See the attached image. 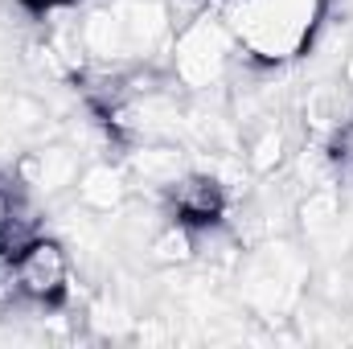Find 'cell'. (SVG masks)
<instances>
[{
    "label": "cell",
    "mask_w": 353,
    "mask_h": 349,
    "mask_svg": "<svg viewBox=\"0 0 353 349\" xmlns=\"http://www.w3.org/2000/svg\"><path fill=\"white\" fill-rule=\"evenodd\" d=\"M230 25L239 50L263 66H283L304 54L325 17V0H210Z\"/></svg>",
    "instance_id": "obj_1"
},
{
    "label": "cell",
    "mask_w": 353,
    "mask_h": 349,
    "mask_svg": "<svg viewBox=\"0 0 353 349\" xmlns=\"http://www.w3.org/2000/svg\"><path fill=\"white\" fill-rule=\"evenodd\" d=\"M234 275H239V300L247 312H255L259 321H292V312L308 296L312 263L292 235H279L259 247H247Z\"/></svg>",
    "instance_id": "obj_2"
},
{
    "label": "cell",
    "mask_w": 353,
    "mask_h": 349,
    "mask_svg": "<svg viewBox=\"0 0 353 349\" xmlns=\"http://www.w3.org/2000/svg\"><path fill=\"white\" fill-rule=\"evenodd\" d=\"M239 41L230 33V25L214 12V4L205 12H197L189 25H181L173 37V58L169 70L181 87L189 90H210L222 87V79L230 74L234 58H239Z\"/></svg>",
    "instance_id": "obj_3"
},
{
    "label": "cell",
    "mask_w": 353,
    "mask_h": 349,
    "mask_svg": "<svg viewBox=\"0 0 353 349\" xmlns=\"http://www.w3.org/2000/svg\"><path fill=\"white\" fill-rule=\"evenodd\" d=\"M79 173H83V152L66 140H46V144H33L17 157V181L46 201L70 193Z\"/></svg>",
    "instance_id": "obj_4"
},
{
    "label": "cell",
    "mask_w": 353,
    "mask_h": 349,
    "mask_svg": "<svg viewBox=\"0 0 353 349\" xmlns=\"http://www.w3.org/2000/svg\"><path fill=\"white\" fill-rule=\"evenodd\" d=\"M17 271H21V292L29 300H41V304H62V296H66V288L74 279L66 243L50 239V235H37L17 255Z\"/></svg>",
    "instance_id": "obj_5"
},
{
    "label": "cell",
    "mask_w": 353,
    "mask_h": 349,
    "mask_svg": "<svg viewBox=\"0 0 353 349\" xmlns=\"http://www.w3.org/2000/svg\"><path fill=\"white\" fill-rule=\"evenodd\" d=\"M165 210L176 214L189 226H210V222H226L230 210V193L226 185L205 169H189L185 177H176L165 189Z\"/></svg>",
    "instance_id": "obj_6"
},
{
    "label": "cell",
    "mask_w": 353,
    "mask_h": 349,
    "mask_svg": "<svg viewBox=\"0 0 353 349\" xmlns=\"http://www.w3.org/2000/svg\"><path fill=\"white\" fill-rule=\"evenodd\" d=\"M300 119L308 132L329 136L337 123L353 119V87L341 74H316L300 87Z\"/></svg>",
    "instance_id": "obj_7"
},
{
    "label": "cell",
    "mask_w": 353,
    "mask_h": 349,
    "mask_svg": "<svg viewBox=\"0 0 353 349\" xmlns=\"http://www.w3.org/2000/svg\"><path fill=\"white\" fill-rule=\"evenodd\" d=\"M123 169L132 185H144L148 193H165L176 177L189 173V148L176 140H144L123 157Z\"/></svg>",
    "instance_id": "obj_8"
},
{
    "label": "cell",
    "mask_w": 353,
    "mask_h": 349,
    "mask_svg": "<svg viewBox=\"0 0 353 349\" xmlns=\"http://www.w3.org/2000/svg\"><path fill=\"white\" fill-rule=\"evenodd\" d=\"M128 193H132V177L123 165H111V161L83 165L74 181V201H83L90 214H119L128 206Z\"/></svg>",
    "instance_id": "obj_9"
},
{
    "label": "cell",
    "mask_w": 353,
    "mask_h": 349,
    "mask_svg": "<svg viewBox=\"0 0 353 349\" xmlns=\"http://www.w3.org/2000/svg\"><path fill=\"white\" fill-rule=\"evenodd\" d=\"M345 218V206H341V189L337 185H316V189H304L296 197V210H292V226L304 243H316L325 239L337 222Z\"/></svg>",
    "instance_id": "obj_10"
},
{
    "label": "cell",
    "mask_w": 353,
    "mask_h": 349,
    "mask_svg": "<svg viewBox=\"0 0 353 349\" xmlns=\"http://www.w3.org/2000/svg\"><path fill=\"white\" fill-rule=\"evenodd\" d=\"M288 148H292V140H288L283 119H267V123H259V128L247 132V152H243V161H247V169L255 177H271L288 165Z\"/></svg>",
    "instance_id": "obj_11"
},
{
    "label": "cell",
    "mask_w": 353,
    "mask_h": 349,
    "mask_svg": "<svg viewBox=\"0 0 353 349\" xmlns=\"http://www.w3.org/2000/svg\"><path fill=\"white\" fill-rule=\"evenodd\" d=\"M148 263L157 267H193L197 263V230L189 222H161L148 239Z\"/></svg>",
    "instance_id": "obj_12"
},
{
    "label": "cell",
    "mask_w": 353,
    "mask_h": 349,
    "mask_svg": "<svg viewBox=\"0 0 353 349\" xmlns=\"http://www.w3.org/2000/svg\"><path fill=\"white\" fill-rule=\"evenodd\" d=\"M21 271H17V251L0 243V308H12L21 300Z\"/></svg>",
    "instance_id": "obj_13"
},
{
    "label": "cell",
    "mask_w": 353,
    "mask_h": 349,
    "mask_svg": "<svg viewBox=\"0 0 353 349\" xmlns=\"http://www.w3.org/2000/svg\"><path fill=\"white\" fill-rule=\"evenodd\" d=\"M325 140H329V144H325V148H329V157H333L337 165H350V169H353V119L337 123Z\"/></svg>",
    "instance_id": "obj_14"
}]
</instances>
